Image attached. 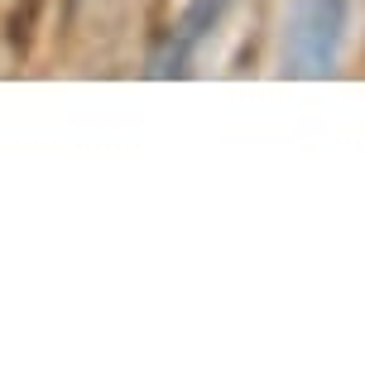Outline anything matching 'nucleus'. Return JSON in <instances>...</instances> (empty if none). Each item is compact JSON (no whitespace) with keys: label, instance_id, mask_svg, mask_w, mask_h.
<instances>
[{"label":"nucleus","instance_id":"obj_1","mask_svg":"<svg viewBox=\"0 0 365 365\" xmlns=\"http://www.w3.org/2000/svg\"><path fill=\"white\" fill-rule=\"evenodd\" d=\"M351 0H289L284 15V73L327 77L341 53Z\"/></svg>","mask_w":365,"mask_h":365},{"label":"nucleus","instance_id":"obj_2","mask_svg":"<svg viewBox=\"0 0 365 365\" xmlns=\"http://www.w3.org/2000/svg\"><path fill=\"white\" fill-rule=\"evenodd\" d=\"M226 5H231V0H192V5L182 10V19L173 24V34L164 38V48L154 53V68H149V73L154 77H182L187 73L192 53L202 48V38L221 24Z\"/></svg>","mask_w":365,"mask_h":365}]
</instances>
